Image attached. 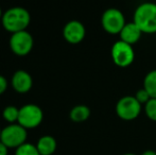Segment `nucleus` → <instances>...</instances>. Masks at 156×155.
<instances>
[{"label":"nucleus","mask_w":156,"mask_h":155,"mask_svg":"<svg viewBox=\"0 0 156 155\" xmlns=\"http://www.w3.org/2000/svg\"><path fill=\"white\" fill-rule=\"evenodd\" d=\"M133 21L142 33H156V3L144 2L134 11Z\"/></svg>","instance_id":"f257e3e1"},{"label":"nucleus","mask_w":156,"mask_h":155,"mask_svg":"<svg viewBox=\"0 0 156 155\" xmlns=\"http://www.w3.org/2000/svg\"><path fill=\"white\" fill-rule=\"evenodd\" d=\"M2 26L6 31L11 33L25 31L29 26L31 17L26 9L20 6L11 8L3 14L1 18Z\"/></svg>","instance_id":"f03ea898"},{"label":"nucleus","mask_w":156,"mask_h":155,"mask_svg":"<svg viewBox=\"0 0 156 155\" xmlns=\"http://www.w3.org/2000/svg\"><path fill=\"white\" fill-rule=\"evenodd\" d=\"M27 129L21 126L19 123H12L1 130L0 140L9 149H17L21 145L27 143Z\"/></svg>","instance_id":"7ed1b4c3"},{"label":"nucleus","mask_w":156,"mask_h":155,"mask_svg":"<svg viewBox=\"0 0 156 155\" xmlns=\"http://www.w3.org/2000/svg\"><path fill=\"white\" fill-rule=\"evenodd\" d=\"M142 111V104L134 96H124L116 104V114L124 121H132L139 117Z\"/></svg>","instance_id":"20e7f679"},{"label":"nucleus","mask_w":156,"mask_h":155,"mask_svg":"<svg viewBox=\"0 0 156 155\" xmlns=\"http://www.w3.org/2000/svg\"><path fill=\"white\" fill-rule=\"evenodd\" d=\"M126 23L124 14L116 8H109L104 11L101 17V25L105 32L112 35H116L121 32Z\"/></svg>","instance_id":"39448f33"},{"label":"nucleus","mask_w":156,"mask_h":155,"mask_svg":"<svg viewBox=\"0 0 156 155\" xmlns=\"http://www.w3.org/2000/svg\"><path fill=\"white\" fill-rule=\"evenodd\" d=\"M112 60L114 64L121 68H126L133 64L135 60V52L133 46L122 41H116L111 50Z\"/></svg>","instance_id":"423d86ee"},{"label":"nucleus","mask_w":156,"mask_h":155,"mask_svg":"<svg viewBox=\"0 0 156 155\" xmlns=\"http://www.w3.org/2000/svg\"><path fill=\"white\" fill-rule=\"evenodd\" d=\"M44 118L43 111L39 106L35 104H26L19 108L18 121L21 126L25 129H34L41 123Z\"/></svg>","instance_id":"0eeeda50"},{"label":"nucleus","mask_w":156,"mask_h":155,"mask_svg":"<svg viewBox=\"0 0 156 155\" xmlns=\"http://www.w3.org/2000/svg\"><path fill=\"white\" fill-rule=\"evenodd\" d=\"M11 50L17 55H27L33 48V37L32 35L25 31L13 33L10 39Z\"/></svg>","instance_id":"6e6552de"},{"label":"nucleus","mask_w":156,"mask_h":155,"mask_svg":"<svg viewBox=\"0 0 156 155\" xmlns=\"http://www.w3.org/2000/svg\"><path fill=\"white\" fill-rule=\"evenodd\" d=\"M63 35L66 41L72 45L80 44L86 35V30L82 23L78 20H71L66 23L63 30Z\"/></svg>","instance_id":"1a4fd4ad"},{"label":"nucleus","mask_w":156,"mask_h":155,"mask_svg":"<svg viewBox=\"0 0 156 155\" xmlns=\"http://www.w3.org/2000/svg\"><path fill=\"white\" fill-rule=\"evenodd\" d=\"M33 84L32 78L27 71L18 70L13 75L12 86L17 93H26L31 89Z\"/></svg>","instance_id":"9d476101"},{"label":"nucleus","mask_w":156,"mask_h":155,"mask_svg":"<svg viewBox=\"0 0 156 155\" xmlns=\"http://www.w3.org/2000/svg\"><path fill=\"white\" fill-rule=\"evenodd\" d=\"M142 34L144 33H142L141 30L136 26V23H134V21H131V23H125L123 29H122L121 32L119 33V36H120V41L133 46V45H135L136 43L139 41Z\"/></svg>","instance_id":"9b49d317"},{"label":"nucleus","mask_w":156,"mask_h":155,"mask_svg":"<svg viewBox=\"0 0 156 155\" xmlns=\"http://www.w3.org/2000/svg\"><path fill=\"white\" fill-rule=\"evenodd\" d=\"M56 147H58L56 140L50 135L41 137L36 143V148L41 155H52L55 152Z\"/></svg>","instance_id":"f8f14e48"},{"label":"nucleus","mask_w":156,"mask_h":155,"mask_svg":"<svg viewBox=\"0 0 156 155\" xmlns=\"http://www.w3.org/2000/svg\"><path fill=\"white\" fill-rule=\"evenodd\" d=\"M69 116L73 122H84L90 116V110L86 105H76L70 111Z\"/></svg>","instance_id":"ddd939ff"},{"label":"nucleus","mask_w":156,"mask_h":155,"mask_svg":"<svg viewBox=\"0 0 156 155\" xmlns=\"http://www.w3.org/2000/svg\"><path fill=\"white\" fill-rule=\"evenodd\" d=\"M144 87L151 98H156V69L149 71L144 79Z\"/></svg>","instance_id":"4468645a"},{"label":"nucleus","mask_w":156,"mask_h":155,"mask_svg":"<svg viewBox=\"0 0 156 155\" xmlns=\"http://www.w3.org/2000/svg\"><path fill=\"white\" fill-rule=\"evenodd\" d=\"M18 116H19V108H17L16 106H6L2 112V117L5 121H8L10 124L15 123L18 121Z\"/></svg>","instance_id":"2eb2a0df"},{"label":"nucleus","mask_w":156,"mask_h":155,"mask_svg":"<svg viewBox=\"0 0 156 155\" xmlns=\"http://www.w3.org/2000/svg\"><path fill=\"white\" fill-rule=\"evenodd\" d=\"M15 155H41L36 146L29 143H25L15 150Z\"/></svg>","instance_id":"dca6fc26"},{"label":"nucleus","mask_w":156,"mask_h":155,"mask_svg":"<svg viewBox=\"0 0 156 155\" xmlns=\"http://www.w3.org/2000/svg\"><path fill=\"white\" fill-rule=\"evenodd\" d=\"M144 110L147 117L156 122V98H151L144 105Z\"/></svg>","instance_id":"f3484780"},{"label":"nucleus","mask_w":156,"mask_h":155,"mask_svg":"<svg viewBox=\"0 0 156 155\" xmlns=\"http://www.w3.org/2000/svg\"><path fill=\"white\" fill-rule=\"evenodd\" d=\"M134 97H135L136 99H137V101L139 102L140 104H142V105H144V104H146L147 102L151 99L150 95H149L148 91H147L144 87L140 88V89H138V90L136 91V93H135Z\"/></svg>","instance_id":"a211bd4d"},{"label":"nucleus","mask_w":156,"mask_h":155,"mask_svg":"<svg viewBox=\"0 0 156 155\" xmlns=\"http://www.w3.org/2000/svg\"><path fill=\"white\" fill-rule=\"evenodd\" d=\"M6 88H8V81L4 77L0 76V95H2L6 90Z\"/></svg>","instance_id":"6ab92c4d"},{"label":"nucleus","mask_w":156,"mask_h":155,"mask_svg":"<svg viewBox=\"0 0 156 155\" xmlns=\"http://www.w3.org/2000/svg\"><path fill=\"white\" fill-rule=\"evenodd\" d=\"M9 154V148L0 140V155H8Z\"/></svg>","instance_id":"aec40b11"},{"label":"nucleus","mask_w":156,"mask_h":155,"mask_svg":"<svg viewBox=\"0 0 156 155\" xmlns=\"http://www.w3.org/2000/svg\"><path fill=\"white\" fill-rule=\"evenodd\" d=\"M141 155H156V152L153 151V150H147Z\"/></svg>","instance_id":"412c9836"},{"label":"nucleus","mask_w":156,"mask_h":155,"mask_svg":"<svg viewBox=\"0 0 156 155\" xmlns=\"http://www.w3.org/2000/svg\"><path fill=\"white\" fill-rule=\"evenodd\" d=\"M2 16H3V14H2V12H1V9H0V18H2Z\"/></svg>","instance_id":"4be33fe9"},{"label":"nucleus","mask_w":156,"mask_h":155,"mask_svg":"<svg viewBox=\"0 0 156 155\" xmlns=\"http://www.w3.org/2000/svg\"><path fill=\"white\" fill-rule=\"evenodd\" d=\"M123 155H137V154H134V153H125Z\"/></svg>","instance_id":"5701e85b"},{"label":"nucleus","mask_w":156,"mask_h":155,"mask_svg":"<svg viewBox=\"0 0 156 155\" xmlns=\"http://www.w3.org/2000/svg\"><path fill=\"white\" fill-rule=\"evenodd\" d=\"M0 136H1V129H0Z\"/></svg>","instance_id":"b1692460"}]
</instances>
